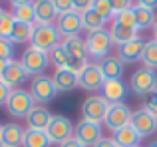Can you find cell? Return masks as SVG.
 I'll use <instances>...</instances> for the list:
<instances>
[{"mask_svg":"<svg viewBox=\"0 0 157 147\" xmlns=\"http://www.w3.org/2000/svg\"><path fill=\"white\" fill-rule=\"evenodd\" d=\"M101 96L109 104H123L127 97V85L123 80H105L101 85Z\"/></svg>","mask_w":157,"mask_h":147,"instance_id":"13","label":"cell"},{"mask_svg":"<svg viewBox=\"0 0 157 147\" xmlns=\"http://www.w3.org/2000/svg\"><path fill=\"white\" fill-rule=\"evenodd\" d=\"M96 147H117V145L113 143V139H107V137H104V139H101Z\"/></svg>","mask_w":157,"mask_h":147,"instance_id":"43","label":"cell"},{"mask_svg":"<svg viewBox=\"0 0 157 147\" xmlns=\"http://www.w3.org/2000/svg\"><path fill=\"white\" fill-rule=\"evenodd\" d=\"M48 58H50V64L56 66V70H60V68H66V66H68L72 54H70V52L64 48V44H58L56 48H52V50L48 52Z\"/></svg>","mask_w":157,"mask_h":147,"instance_id":"28","label":"cell"},{"mask_svg":"<svg viewBox=\"0 0 157 147\" xmlns=\"http://www.w3.org/2000/svg\"><path fill=\"white\" fill-rule=\"evenodd\" d=\"M143 107H145L147 111H151V113L157 117V88L143 97Z\"/></svg>","mask_w":157,"mask_h":147,"instance_id":"36","label":"cell"},{"mask_svg":"<svg viewBox=\"0 0 157 147\" xmlns=\"http://www.w3.org/2000/svg\"><path fill=\"white\" fill-rule=\"evenodd\" d=\"M12 26H14V16L12 12H6L0 8V38H10Z\"/></svg>","mask_w":157,"mask_h":147,"instance_id":"32","label":"cell"},{"mask_svg":"<svg viewBox=\"0 0 157 147\" xmlns=\"http://www.w3.org/2000/svg\"><path fill=\"white\" fill-rule=\"evenodd\" d=\"M111 8H113L115 14H119V12L123 10H129V8H133V4H131V0H109Z\"/></svg>","mask_w":157,"mask_h":147,"instance_id":"37","label":"cell"},{"mask_svg":"<svg viewBox=\"0 0 157 147\" xmlns=\"http://www.w3.org/2000/svg\"><path fill=\"white\" fill-rule=\"evenodd\" d=\"M12 6H24V4H34L36 0H10Z\"/></svg>","mask_w":157,"mask_h":147,"instance_id":"44","label":"cell"},{"mask_svg":"<svg viewBox=\"0 0 157 147\" xmlns=\"http://www.w3.org/2000/svg\"><path fill=\"white\" fill-rule=\"evenodd\" d=\"M141 62L145 64V68H151V70L157 68V42L155 40L145 42V48H143V54H141Z\"/></svg>","mask_w":157,"mask_h":147,"instance_id":"31","label":"cell"},{"mask_svg":"<svg viewBox=\"0 0 157 147\" xmlns=\"http://www.w3.org/2000/svg\"><path fill=\"white\" fill-rule=\"evenodd\" d=\"M109 36H111V42L117 44V46H123V44H127V42H131V40L139 38L135 28L121 26V24H117V22H113V26H111V30H109Z\"/></svg>","mask_w":157,"mask_h":147,"instance_id":"23","label":"cell"},{"mask_svg":"<svg viewBox=\"0 0 157 147\" xmlns=\"http://www.w3.org/2000/svg\"><path fill=\"white\" fill-rule=\"evenodd\" d=\"M98 68H100L104 80H121L123 76V62L117 58V56H105L98 62Z\"/></svg>","mask_w":157,"mask_h":147,"instance_id":"17","label":"cell"},{"mask_svg":"<svg viewBox=\"0 0 157 147\" xmlns=\"http://www.w3.org/2000/svg\"><path fill=\"white\" fill-rule=\"evenodd\" d=\"M131 115H133V111L125 104H109V109L105 113L104 123L111 133H115L117 129H121V127L131 123Z\"/></svg>","mask_w":157,"mask_h":147,"instance_id":"8","label":"cell"},{"mask_svg":"<svg viewBox=\"0 0 157 147\" xmlns=\"http://www.w3.org/2000/svg\"><path fill=\"white\" fill-rule=\"evenodd\" d=\"M64 48L70 52L72 56H76V58L80 60H88V48H86V40H82L80 36H76V38H66L64 42Z\"/></svg>","mask_w":157,"mask_h":147,"instance_id":"26","label":"cell"},{"mask_svg":"<svg viewBox=\"0 0 157 147\" xmlns=\"http://www.w3.org/2000/svg\"><path fill=\"white\" fill-rule=\"evenodd\" d=\"M26 121H28V127H30V129H40V131H46L48 125H50V121H52V113L48 111L44 105H36V107L28 113Z\"/></svg>","mask_w":157,"mask_h":147,"instance_id":"20","label":"cell"},{"mask_svg":"<svg viewBox=\"0 0 157 147\" xmlns=\"http://www.w3.org/2000/svg\"><path fill=\"white\" fill-rule=\"evenodd\" d=\"M104 76H101L98 64H88L86 70L78 76V85L84 89H101L104 85Z\"/></svg>","mask_w":157,"mask_h":147,"instance_id":"14","label":"cell"},{"mask_svg":"<svg viewBox=\"0 0 157 147\" xmlns=\"http://www.w3.org/2000/svg\"><path fill=\"white\" fill-rule=\"evenodd\" d=\"M24 141V129L18 123H6L0 131V147H20Z\"/></svg>","mask_w":157,"mask_h":147,"instance_id":"18","label":"cell"},{"mask_svg":"<svg viewBox=\"0 0 157 147\" xmlns=\"http://www.w3.org/2000/svg\"><path fill=\"white\" fill-rule=\"evenodd\" d=\"M149 147H157V139H155V141H151V143H149Z\"/></svg>","mask_w":157,"mask_h":147,"instance_id":"47","label":"cell"},{"mask_svg":"<svg viewBox=\"0 0 157 147\" xmlns=\"http://www.w3.org/2000/svg\"><path fill=\"white\" fill-rule=\"evenodd\" d=\"M54 6H56L58 14H64V12H72L74 10V2L72 0H52Z\"/></svg>","mask_w":157,"mask_h":147,"instance_id":"38","label":"cell"},{"mask_svg":"<svg viewBox=\"0 0 157 147\" xmlns=\"http://www.w3.org/2000/svg\"><path fill=\"white\" fill-rule=\"evenodd\" d=\"M153 40L157 42V20H155V24H153Z\"/></svg>","mask_w":157,"mask_h":147,"instance_id":"46","label":"cell"},{"mask_svg":"<svg viewBox=\"0 0 157 147\" xmlns=\"http://www.w3.org/2000/svg\"><path fill=\"white\" fill-rule=\"evenodd\" d=\"M58 147H84V145H82L80 141H76V139L72 137V139H68L66 143H62V145H58Z\"/></svg>","mask_w":157,"mask_h":147,"instance_id":"42","label":"cell"},{"mask_svg":"<svg viewBox=\"0 0 157 147\" xmlns=\"http://www.w3.org/2000/svg\"><path fill=\"white\" fill-rule=\"evenodd\" d=\"M28 74L26 70L22 68V64L16 62V60H10L6 66V70H4V74L0 76V81H4L6 85H10L12 89H16L18 85H22L24 81H26Z\"/></svg>","mask_w":157,"mask_h":147,"instance_id":"15","label":"cell"},{"mask_svg":"<svg viewBox=\"0 0 157 147\" xmlns=\"http://www.w3.org/2000/svg\"><path fill=\"white\" fill-rule=\"evenodd\" d=\"M32 32H34V26H32V24H24V22H16V20H14V26H12L10 40H12L14 44L30 42Z\"/></svg>","mask_w":157,"mask_h":147,"instance_id":"27","label":"cell"},{"mask_svg":"<svg viewBox=\"0 0 157 147\" xmlns=\"http://www.w3.org/2000/svg\"><path fill=\"white\" fill-rule=\"evenodd\" d=\"M0 131H2V125H0Z\"/></svg>","mask_w":157,"mask_h":147,"instance_id":"48","label":"cell"},{"mask_svg":"<svg viewBox=\"0 0 157 147\" xmlns=\"http://www.w3.org/2000/svg\"><path fill=\"white\" fill-rule=\"evenodd\" d=\"M82 24H84V28L88 32H94V30H101L104 24H105V20L101 18L94 8H90V10L82 12Z\"/></svg>","mask_w":157,"mask_h":147,"instance_id":"29","label":"cell"},{"mask_svg":"<svg viewBox=\"0 0 157 147\" xmlns=\"http://www.w3.org/2000/svg\"><path fill=\"white\" fill-rule=\"evenodd\" d=\"M92 8L98 12V14L101 16V18L105 20H111L115 16V12H113V8H111V4H109V0H94V4H92Z\"/></svg>","mask_w":157,"mask_h":147,"instance_id":"33","label":"cell"},{"mask_svg":"<svg viewBox=\"0 0 157 147\" xmlns=\"http://www.w3.org/2000/svg\"><path fill=\"white\" fill-rule=\"evenodd\" d=\"M133 12H135V26H137V30L153 28L157 18H155V12L151 10V8H145V6H141V4H135Z\"/></svg>","mask_w":157,"mask_h":147,"instance_id":"25","label":"cell"},{"mask_svg":"<svg viewBox=\"0 0 157 147\" xmlns=\"http://www.w3.org/2000/svg\"><path fill=\"white\" fill-rule=\"evenodd\" d=\"M111 139H113V143L117 147H139L141 137H139V133L135 131L131 125H125V127L117 129Z\"/></svg>","mask_w":157,"mask_h":147,"instance_id":"22","label":"cell"},{"mask_svg":"<svg viewBox=\"0 0 157 147\" xmlns=\"http://www.w3.org/2000/svg\"><path fill=\"white\" fill-rule=\"evenodd\" d=\"M74 2V10L76 12H86V10H90L92 8V4H94V0H72Z\"/></svg>","mask_w":157,"mask_h":147,"instance_id":"39","label":"cell"},{"mask_svg":"<svg viewBox=\"0 0 157 147\" xmlns=\"http://www.w3.org/2000/svg\"><path fill=\"white\" fill-rule=\"evenodd\" d=\"M84 40H86V48H88V56L90 58H96L98 62H100L101 58H105V56H109V50H111V46H113L109 30H105V28L88 32V36H86Z\"/></svg>","mask_w":157,"mask_h":147,"instance_id":"3","label":"cell"},{"mask_svg":"<svg viewBox=\"0 0 157 147\" xmlns=\"http://www.w3.org/2000/svg\"><path fill=\"white\" fill-rule=\"evenodd\" d=\"M46 133H48L52 143L62 145V143H66L68 139L74 137V125L66 115H52V121H50V125H48Z\"/></svg>","mask_w":157,"mask_h":147,"instance_id":"10","label":"cell"},{"mask_svg":"<svg viewBox=\"0 0 157 147\" xmlns=\"http://www.w3.org/2000/svg\"><path fill=\"white\" fill-rule=\"evenodd\" d=\"M52 141L48 137L46 131H40V129H30L28 127L24 131V141L22 147H50Z\"/></svg>","mask_w":157,"mask_h":147,"instance_id":"24","label":"cell"},{"mask_svg":"<svg viewBox=\"0 0 157 147\" xmlns=\"http://www.w3.org/2000/svg\"><path fill=\"white\" fill-rule=\"evenodd\" d=\"M74 139L80 141L84 147H96L104 137H101V127L100 123H92V121L80 119L78 125L74 127Z\"/></svg>","mask_w":157,"mask_h":147,"instance_id":"9","label":"cell"},{"mask_svg":"<svg viewBox=\"0 0 157 147\" xmlns=\"http://www.w3.org/2000/svg\"><path fill=\"white\" fill-rule=\"evenodd\" d=\"M60 38L62 36H60V32H58V28L54 26V24H34V32H32L30 44L48 54L52 48H56L58 44H62Z\"/></svg>","mask_w":157,"mask_h":147,"instance_id":"2","label":"cell"},{"mask_svg":"<svg viewBox=\"0 0 157 147\" xmlns=\"http://www.w3.org/2000/svg\"><path fill=\"white\" fill-rule=\"evenodd\" d=\"M129 125L139 133V137H147L157 131V117L151 111H147L145 107H139L133 111Z\"/></svg>","mask_w":157,"mask_h":147,"instance_id":"12","label":"cell"},{"mask_svg":"<svg viewBox=\"0 0 157 147\" xmlns=\"http://www.w3.org/2000/svg\"><path fill=\"white\" fill-rule=\"evenodd\" d=\"M56 28H58L62 38H76V36H80L82 28H84V24H82V14L76 12V10L58 14Z\"/></svg>","mask_w":157,"mask_h":147,"instance_id":"11","label":"cell"},{"mask_svg":"<svg viewBox=\"0 0 157 147\" xmlns=\"http://www.w3.org/2000/svg\"><path fill=\"white\" fill-rule=\"evenodd\" d=\"M109 109V101L104 96L96 93V96H88L82 104V119L92 121V123H100L105 119V113Z\"/></svg>","mask_w":157,"mask_h":147,"instance_id":"5","label":"cell"},{"mask_svg":"<svg viewBox=\"0 0 157 147\" xmlns=\"http://www.w3.org/2000/svg\"><path fill=\"white\" fill-rule=\"evenodd\" d=\"M36 107V101L32 97L30 92L22 88H16L10 92V97L6 101V111L10 117L14 119H22V117H28V113Z\"/></svg>","mask_w":157,"mask_h":147,"instance_id":"1","label":"cell"},{"mask_svg":"<svg viewBox=\"0 0 157 147\" xmlns=\"http://www.w3.org/2000/svg\"><path fill=\"white\" fill-rule=\"evenodd\" d=\"M14 46L16 44L10 38H0V60H14Z\"/></svg>","mask_w":157,"mask_h":147,"instance_id":"34","label":"cell"},{"mask_svg":"<svg viewBox=\"0 0 157 147\" xmlns=\"http://www.w3.org/2000/svg\"><path fill=\"white\" fill-rule=\"evenodd\" d=\"M12 16L16 22H24V24H32L36 22V12H34V4H24V6H12Z\"/></svg>","mask_w":157,"mask_h":147,"instance_id":"30","label":"cell"},{"mask_svg":"<svg viewBox=\"0 0 157 147\" xmlns=\"http://www.w3.org/2000/svg\"><path fill=\"white\" fill-rule=\"evenodd\" d=\"M143 48H145V40L135 38V40H131V42L123 44V46H117V54L115 56H117L123 64H131V62L141 60Z\"/></svg>","mask_w":157,"mask_h":147,"instance_id":"16","label":"cell"},{"mask_svg":"<svg viewBox=\"0 0 157 147\" xmlns=\"http://www.w3.org/2000/svg\"><path fill=\"white\" fill-rule=\"evenodd\" d=\"M30 93H32V97H34L36 104H48V101H52L54 97H56L58 89H56L54 80L50 76L40 74V76H34V80H32Z\"/></svg>","mask_w":157,"mask_h":147,"instance_id":"7","label":"cell"},{"mask_svg":"<svg viewBox=\"0 0 157 147\" xmlns=\"http://www.w3.org/2000/svg\"><path fill=\"white\" fill-rule=\"evenodd\" d=\"M20 64H22V68L26 70L28 76H40L42 72L48 70V66H50V58H48L46 52L30 46V48H26V50L22 52Z\"/></svg>","mask_w":157,"mask_h":147,"instance_id":"4","label":"cell"},{"mask_svg":"<svg viewBox=\"0 0 157 147\" xmlns=\"http://www.w3.org/2000/svg\"><path fill=\"white\" fill-rule=\"evenodd\" d=\"M137 4H141V6H145V8H151V10L157 8V0H137Z\"/></svg>","mask_w":157,"mask_h":147,"instance_id":"41","label":"cell"},{"mask_svg":"<svg viewBox=\"0 0 157 147\" xmlns=\"http://www.w3.org/2000/svg\"><path fill=\"white\" fill-rule=\"evenodd\" d=\"M10 92H12V88L10 85H6L4 81H0V105H6V101H8V97H10Z\"/></svg>","mask_w":157,"mask_h":147,"instance_id":"40","label":"cell"},{"mask_svg":"<svg viewBox=\"0 0 157 147\" xmlns=\"http://www.w3.org/2000/svg\"><path fill=\"white\" fill-rule=\"evenodd\" d=\"M34 12H36V24H52L58 18V10L52 0H36Z\"/></svg>","mask_w":157,"mask_h":147,"instance_id":"19","label":"cell"},{"mask_svg":"<svg viewBox=\"0 0 157 147\" xmlns=\"http://www.w3.org/2000/svg\"><path fill=\"white\" fill-rule=\"evenodd\" d=\"M115 22L121 24V26L135 28V30H137V26H135V12H133V8H129V10H123V12H119V14H115Z\"/></svg>","mask_w":157,"mask_h":147,"instance_id":"35","label":"cell"},{"mask_svg":"<svg viewBox=\"0 0 157 147\" xmlns=\"http://www.w3.org/2000/svg\"><path fill=\"white\" fill-rule=\"evenodd\" d=\"M129 85L133 89L135 96L139 97H145L149 92H153L157 88V74L155 70L151 68H139L131 74V80H129Z\"/></svg>","mask_w":157,"mask_h":147,"instance_id":"6","label":"cell"},{"mask_svg":"<svg viewBox=\"0 0 157 147\" xmlns=\"http://www.w3.org/2000/svg\"><path fill=\"white\" fill-rule=\"evenodd\" d=\"M52 80L58 92H72L74 88H78V74L66 70V68H60L54 72Z\"/></svg>","mask_w":157,"mask_h":147,"instance_id":"21","label":"cell"},{"mask_svg":"<svg viewBox=\"0 0 157 147\" xmlns=\"http://www.w3.org/2000/svg\"><path fill=\"white\" fill-rule=\"evenodd\" d=\"M6 66H8V62H6V60H0V76L4 74V70H6Z\"/></svg>","mask_w":157,"mask_h":147,"instance_id":"45","label":"cell"}]
</instances>
